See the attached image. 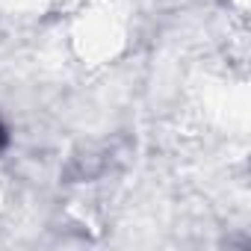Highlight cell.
Returning <instances> with one entry per match:
<instances>
[{
  "instance_id": "1",
  "label": "cell",
  "mask_w": 251,
  "mask_h": 251,
  "mask_svg": "<svg viewBox=\"0 0 251 251\" xmlns=\"http://www.w3.org/2000/svg\"><path fill=\"white\" fill-rule=\"evenodd\" d=\"M6 142H9V139H6V127H3V124H0V151L6 148Z\"/></svg>"
}]
</instances>
